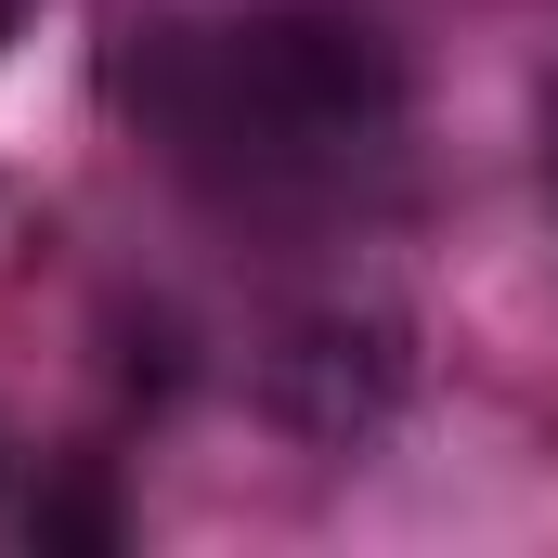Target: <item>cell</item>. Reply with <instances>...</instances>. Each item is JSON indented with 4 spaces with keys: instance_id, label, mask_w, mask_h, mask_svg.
Here are the masks:
<instances>
[{
    "instance_id": "cell-1",
    "label": "cell",
    "mask_w": 558,
    "mask_h": 558,
    "mask_svg": "<svg viewBox=\"0 0 558 558\" xmlns=\"http://www.w3.org/2000/svg\"><path fill=\"white\" fill-rule=\"evenodd\" d=\"M105 105L131 118L208 208H338L403 143V65L351 13H208L131 26L105 52Z\"/></svg>"
},
{
    "instance_id": "cell-2",
    "label": "cell",
    "mask_w": 558,
    "mask_h": 558,
    "mask_svg": "<svg viewBox=\"0 0 558 558\" xmlns=\"http://www.w3.org/2000/svg\"><path fill=\"white\" fill-rule=\"evenodd\" d=\"M26 533L39 546H118V507L105 494H26Z\"/></svg>"
},
{
    "instance_id": "cell-3",
    "label": "cell",
    "mask_w": 558,
    "mask_h": 558,
    "mask_svg": "<svg viewBox=\"0 0 558 558\" xmlns=\"http://www.w3.org/2000/svg\"><path fill=\"white\" fill-rule=\"evenodd\" d=\"M546 182H558V92H546Z\"/></svg>"
}]
</instances>
